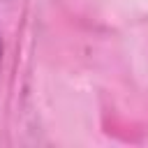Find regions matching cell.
<instances>
[{
  "mask_svg": "<svg viewBox=\"0 0 148 148\" xmlns=\"http://www.w3.org/2000/svg\"><path fill=\"white\" fill-rule=\"evenodd\" d=\"M0 58H2V42H0Z\"/></svg>",
  "mask_w": 148,
  "mask_h": 148,
  "instance_id": "obj_1",
  "label": "cell"
}]
</instances>
